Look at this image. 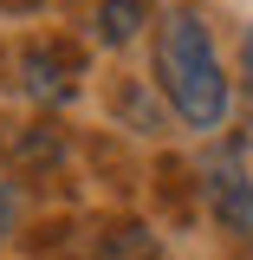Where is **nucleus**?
<instances>
[{
  "label": "nucleus",
  "mask_w": 253,
  "mask_h": 260,
  "mask_svg": "<svg viewBox=\"0 0 253 260\" xmlns=\"http://www.w3.org/2000/svg\"><path fill=\"white\" fill-rule=\"evenodd\" d=\"M156 78H162L169 111L189 130H214L227 117V72H221V52H214L201 13L175 7L156 26Z\"/></svg>",
  "instance_id": "1"
},
{
  "label": "nucleus",
  "mask_w": 253,
  "mask_h": 260,
  "mask_svg": "<svg viewBox=\"0 0 253 260\" xmlns=\"http://www.w3.org/2000/svg\"><path fill=\"white\" fill-rule=\"evenodd\" d=\"M208 195H214V215L227 228H240V234L253 228V176H247V162L234 150H214L208 156Z\"/></svg>",
  "instance_id": "2"
},
{
  "label": "nucleus",
  "mask_w": 253,
  "mask_h": 260,
  "mask_svg": "<svg viewBox=\"0 0 253 260\" xmlns=\"http://www.w3.org/2000/svg\"><path fill=\"white\" fill-rule=\"evenodd\" d=\"M143 20H150V0H97V39H104V46L136 39Z\"/></svg>",
  "instance_id": "3"
},
{
  "label": "nucleus",
  "mask_w": 253,
  "mask_h": 260,
  "mask_svg": "<svg viewBox=\"0 0 253 260\" xmlns=\"http://www.w3.org/2000/svg\"><path fill=\"white\" fill-rule=\"evenodd\" d=\"M13 221H20V195H13L7 182H0V241L13 234Z\"/></svg>",
  "instance_id": "4"
},
{
  "label": "nucleus",
  "mask_w": 253,
  "mask_h": 260,
  "mask_svg": "<svg viewBox=\"0 0 253 260\" xmlns=\"http://www.w3.org/2000/svg\"><path fill=\"white\" fill-rule=\"evenodd\" d=\"M247 91H253V26H247Z\"/></svg>",
  "instance_id": "5"
}]
</instances>
